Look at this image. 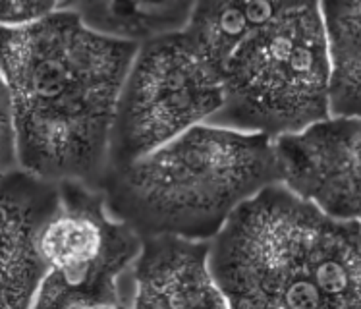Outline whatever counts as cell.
<instances>
[{"instance_id": "6da1fadb", "label": "cell", "mask_w": 361, "mask_h": 309, "mask_svg": "<svg viewBox=\"0 0 361 309\" xmlns=\"http://www.w3.org/2000/svg\"><path fill=\"white\" fill-rule=\"evenodd\" d=\"M140 43L95 31L74 10L2 25V93L20 169L101 190L120 93Z\"/></svg>"}, {"instance_id": "7a4b0ae2", "label": "cell", "mask_w": 361, "mask_h": 309, "mask_svg": "<svg viewBox=\"0 0 361 309\" xmlns=\"http://www.w3.org/2000/svg\"><path fill=\"white\" fill-rule=\"evenodd\" d=\"M211 269L230 308H361V222L274 182L214 236Z\"/></svg>"}, {"instance_id": "3957f363", "label": "cell", "mask_w": 361, "mask_h": 309, "mask_svg": "<svg viewBox=\"0 0 361 309\" xmlns=\"http://www.w3.org/2000/svg\"><path fill=\"white\" fill-rule=\"evenodd\" d=\"M274 182L281 166L273 138L203 122L109 170L101 190L112 217L141 236L213 240L243 201Z\"/></svg>"}, {"instance_id": "277c9868", "label": "cell", "mask_w": 361, "mask_h": 309, "mask_svg": "<svg viewBox=\"0 0 361 309\" xmlns=\"http://www.w3.org/2000/svg\"><path fill=\"white\" fill-rule=\"evenodd\" d=\"M221 75L224 103L207 124L276 140L332 116V62L321 2L250 33Z\"/></svg>"}, {"instance_id": "5b68a950", "label": "cell", "mask_w": 361, "mask_h": 309, "mask_svg": "<svg viewBox=\"0 0 361 309\" xmlns=\"http://www.w3.org/2000/svg\"><path fill=\"white\" fill-rule=\"evenodd\" d=\"M222 103L221 70L185 31L140 43L114 114L109 170L143 159L203 124Z\"/></svg>"}, {"instance_id": "8992f818", "label": "cell", "mask_w": 361, "mask_h": 309, "mask_svg": "<svg viewBox=\"0 0 361 309\" xmlns=\"http://www.w3.org/2000/svg\"><path fill=\"white\" fill-rule=\"evenodd\" d=\"M59 211L41 242L49 272L33 308L133 305L132 269L143 236L114 219L103 190L64 180Z\"/></svg>"}, {"instance_id": "52a82bcc", "label": "cell", "mask_w": 361, "mask_h": 309, "mask_svg": "<svg viewBox=\"0 0 361 309\" xmlns=\"http://www.w3.org/2000/svg\"><path fill=\"white\" fill-rule=\"evenodd\" d=\"M281 182L340 221L361 222V116H329L274 140Z\"/></svg>"}, {"instance_id": "ba28073f", "label": "cell", "mask_w": 361, "mask_h": 309, "mask_svg": "<svg viewBox=\"0 0 361 309\" xmlns=\"http://www.w3.org/2000/svg\"><path fill=\"white\" fill-rule=\"evenodd\" d=\"M60 199L59 180L25 169L2 172V309L33 308L49 272L41 242Z\"/></svg>"}, {"instance_id": "9c48e42d", "label": "cell", "mask_w": 361, "mask_h": 309, "mask_svg": "<svg viewBox=\"0 0 361 309\" xmlns=\"http://www.w3.org/2000/svg\"><path fill=\"white\" fill-rule=\"evenodd\" d=\"M211 242L143 236L132 269L133 308H228L211 269Z\"/></svg>"}, {"instance_id": "30bf717a", "label": "cell", "mask_w": 361, "mask_h": 309, "mask_svg": "<svg viewBox=\"0 0 361 309\" xmlns=\"http://www.w3.org/2000/svg\"><path fill=\"white\" fill-rule=\"evenodd\" d=\"M321 0H195L188 37L214 68L222 70L238 44L276 18Z\"/></svg>"}, {"instance_id": "8fae6325", "label": "cell", "mask_w": 361, "mask_h": 309, "mask_svg": "<svg viewBox=\"0 0 361 309\" xmlns=\"http://www.w3.org/2000/svg\"><path fill=\"white\" fill-rule=\"evenodd\" d=\"M195 0H74V10L91 30L104 35L145 43L180 33L192 22Z\"/></svg>"}, {"instance_id": "7c38bea8", "label": "cell", "mask_w": 361, "mask_h": 309, "mask_svg": "<svg viewBox=\"0 0 361 309\" xmlns=\"http://www.w3.org/2000/svg\"><path fill=\"white\" fill-rule=\"evenodd\" d=\"M332 62L331 114L361 116V0H321Z\"/></svg>"}, {"instance_id": "4fadbf2b", "label": "cell", "mask_w": 361, "mask_h": 309, "mask_svg": "<svg viewBox=\"0 0 361 309\" xmlns=\"http://www.w3.org/2000/svg\"><path fill=\"white\" fill-rule=\"evenodd\" d=\"M59 10V0H0L2 25H25Z\"/></svg>"}, {"instance_id": "5bb4252c", "label": "cell", "mask_w": 361, "mask_h": 309, "mask_svg": "<svg viewBox=\"0 0 361 309\" xmlns=\"http://www.w3.org/2000/svg\"><path fill=\"white\" fill-rule=\"evenodd\" d=\"M0 151H2V172L20 169L18 162V133H16L14 116L8 103L6 95L2 93V124H0Z\"/></svg>"}, {"instance_id": "9a60e30c", "label": "cell", "mask_w": 361, "mask_h": 309, "mask_svg": "<svg viewBox=\"0 0 361 309\" xmlns=\"http://www.w3.org/2000/svg\"><path fill=\"white\" fill-rule=\"evenodd\" d=\"M74 0H59V10H64L66 6H70Z\"/></svg>"}]
</instances>
